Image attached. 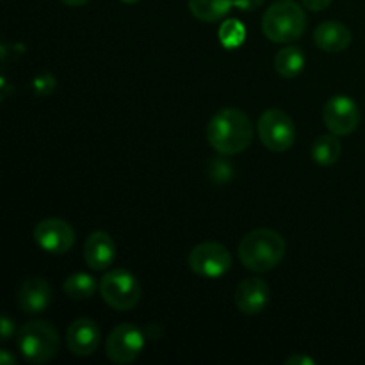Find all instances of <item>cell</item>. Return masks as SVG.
<instances>
[{
  "label": "cell",
  "instance_id": "cell-1",
  "mask_svg": "<svg viewBox=\"0 0 365 365\" xmlns=\"http://www.w3.org/2000/svg\"><path fill=\"white\" fill-rule=\"evenodd\" d=\"M207 139L221 155H235L252 145L253 123L245 110L225 107L210 118L207 125Z\"/></svg>",
  "mask_w": 365,
  "mask_h": 365
},
{
  "label": "cell",
  "instance_id": "cell-2",
  "mask_svg": "<svg viewBox=\"0 0 365 365\" xmlns=\"http://www.w3.org/2000/svg\"><path fill=\"white\" fill-rule=\"evenodd\" d=\"M237 252L246 269L267 273L284 260L287 245L278 232L271 228H257L241 239Z\"/></svg>",
  "mask_w": 365,
  "mask_h": 365
},
{
  "label": "cell",
  "instance_id": "cell-3",
  "mask_svg": "<svg viewBox=\"0 0 365 365\" xmlns=\"http://www.w3.org/2000/svg\"><path fill=\"white\" fill-rule=\"evenodd\" d=\"M307 29L305 11L294 0H277L262 16V32L269 41L287 45L298 41Z\"/></svg>",
  "mask_w": 365,
  "mask_h": 365
},
{
  "label": "cell",
  "instance_id": "cell-4",
  "mask_svg": "<svg viewBox=\"0 0 365 365\" xmlns=\"http://www.w3.org/2000/svg\"><path fill=\"white\" fill-rule=\"evenodd\" d=\"M59 334L46 321L25 323L16 334V346L21 356L31 364L50 362L59 351Z\"/></svg>",
  "mask_w": 365,
  "mask_h": 365
},
{
  "label": "cell",
  "instance_id": "cell-5",
  "mask_svg": "<svg viewBox=\"0 0 365 365\" xmlns=\"http://www.w3.org/2000/svg\"><path fill=\"white\" fill-rule=\"evenodd\" d=\"M100 294L103 302L114 310L127 312L141 302V284L127 269H113L100 280Z\"/></svg>",
  "mask_w": 365,
  "mask_h": 365
},
{
  "label": "cell",
  "instance_id": "cell-6",
  "mask_svg": "<svg viewBox=\"0 0 365 365\" xmlns=\"http://www.w3.org/2000/svg\"><path fill=\"white\" fill-rule=\"evenodd\" d=\"M257 134L267 150L284 153L294 145L296 127L287 113L282 109H267L260 114Z\"/></svg>",
  "mask_w": 365,
  "mask_h": 365
},
{
  "label": "cell",
  "instance_id": "cell-7",
  "mask_svg": "<svg viewBox=\"0 0 365 365\" xmlns=\"http://www.w3.org/2000/svg\"><path fill=\"white\" fill-rule=\"evenodd\" d=\"M189 267L203 278H220L232 267V255L220 242H200L189 253Z\"/></svg>",
  "mask_w": 365,
  "mask_h": 365
},
{
  "label": "cell",
  "instance_id": "cell-8",
  "mask_svg": "<svg viewBox=\"0 0 365 365\" xmlns=\"http://www.w3.org/2000/svg\"><path fill=\"white\" fill-rule=\"evenodd\" d=\"M146 335L141 328L123 323L114 328L106 341V353L110 362L130 364L145 349Z\"/></svg>",
  "mask_w": 365,
  "mask_h": 365
},
{
  "label": "cell",
  "instance_id": "cell-9",
  "mask_svg": "<svg viewBox=\"0 0 365 365\" xmlns=\"http://www.w3.org/2000/svg\"><path fill=\"white\" fill-rule=\"evenodd\" d=\"M323 120L328 132L342 138L356 130L360 123V109L349 96L335 95L324 103Z\"/></svg>",
  "mask_w": 365,
  "mask_h": 365
},
{
  "label": "cell",
  "instance_id": "cell-10",
  "mask_svg": "<svg viewBox=\"0 0 365 365\" xmlns=\"http://www.w3.org/2000/svg\"><path fill=\"white\" fill-rule=\"evenodd\" d=\"M34 241L50 255H63L75 245V230L70 223L59 217H48L36 225Z\"/></svg>",
  "mask_w": 365,
  "mask_h": 365
},
{
  "label": "cell",
  "instance_id": "cell-11",
  "mask_svg": "<svg viewBox=\"0 0 365 365\" xmlns=\"http://www.w3.org/2000/svg\"><path fill=\"white\" fill-rule=\"evenodd\" d=\"M269 285L262 278H246L235 289V307L245 316H257L269 303Z\"/></svg>",
  "mask_w": 365,
  "mask_h": 365
},
{
  "label": "cell",
  "instance_id": "cell-12",
  "mask_svg": "<svg viewBox=\"0 0 365 365\" xmlns=\"http://www.w3.org/2000/svg\"><path fill=\"white\" fill-rule=\"evenodd\" d=\"M100 337V328L95 321L88 317L75 319L66 330L68 349L75 356H89L98 349Z\"/></svg>",
  "mask_w": 365,
  "mask_h": 365
},
{
  "label": "cell",
  "instance_id": "cell-13",
  "mask_svg": "<svg viewBox=\"0 0 365 365\" xmlns=\"http://www.w3.org/2000/svg\"><path fill=\"white\" fill-rule=\"evenodd\" d=\"M16 303L25 314L45 312L52 303V289L48 282L38 277L24 280L16 292Z\"/></svg>",
  "mask_w": 365,
  "mask_h": 365
},
{
  "label": "cell",
  "instance_id": "cell-14",
  "mask_svg": "<svg viewBox=\"0 0 365 365\" xmlns=\"http://www.w3.org/2000/svg\"><path fill=\"white\" fill-rule=\"evenodd\" d=\"M116 259V245L107 232L96 230L86 239L84 260L93 271H106Z\"/></svg>",
  "mask_w": 365,
  "mask_h": 365
},
{
  "label": "cell",
  "instance_id": "cell-15",
  "mask_svg": "<svg viewBox=\"0 0 365 365\" xmlns=\"http://www.w3.org/2000/svg\"><path fill=\"white\" fill-rule=\"evenodd\" d=\"M351 31L346 27L342 21H323L314 31V43L319 46L323 52L339 53L344 52L351 45Z\"/></svg>",
  "mask_w": 365,
  "mask_h": 365
},
{
  "label": "cell",
  "instance_id": "cell-16",
  "mask_svg": "<svg viewBox=\"0 0 365 365\" xmlns=\"http://www.w3.org/2000/svg\"><path fill=\"white\" fill-rule=\"evenodd\" d=\"M305 53L299 46H285L274 56V70L280 77L294 78L305 68Z\"/></svg>",
  "mask_w": 365,
  "mask_h": 365
},
{
  "label": "cell",
  "instance_id": "cell-17",
  "mask_svg": "<svg viewBox=\"0 0 365 365\" xmlns=\"http://www.w3.org/2000/svg\"><path fill=\"white\" fill-rule=\"evenodd\" d=\"M234 7L232 0H189V11L192 16L205 24H216L223 20Z\"/></svg>",
  "mask_w": 365,
  "mask_h": 365
},
{
  "label": "cell",
  "instance_id": "cell-18",
  "mask_svg": "<svg viewBox=\"0 0 365 365\" xmlns=\"http://www.w3.org/2000/svg\"><path fill=\"white\" fill-rule=\"evenodd\" d=\"M341 153L342 145L341 141H339V135L331 134V132L327 135H319L312 145L314 163L319 164V166L323 168L334 166L339 160V157H341Z\"/></svg>",
  "mask_w": 365,
  "mask_h": 365
},
{
  "label": "cell",
  "instance_id": "cell-19",
  "mask_svg": "<svg viewBox=\"0 0 365 365\" xmlns=\"http://www.w3.org/2000/svg\"><path fill=\"white\" fill-rule=\"evenodd\" d=\"M63 289L71 299H78L81 302V299L91 298L96 292V289H98V284H96V280L91 274L75 273L64 280Z\"/></svg>",
  "mask_w": 365,
  "mask_h": 365
},
{
  "label": "cell",
  "instance_id": "cell-20",
  "mask_svg": "<svg viewBox=\"0 0 365 365\" xmlns=\"http://www.w3.org/2000/svg\"><path fill=\"white\" fill-rule=\"evenodd\" d=\"M220 38L225 46H237L245 41V27L237 20H228L221 25Z\"/></svg>",
  "mask_w": 365,
  "mask_h": 365
},
{
  "label": "cell",
  "instance_id": "cell-21",
  "mask_svg": "<svg viewBox=\"0 0 365 365\" xmlns=\"http://www.w3.org/2000/svg\"><path fill=\"white\" fill-rule=\"evenodd\" d=\"M210 178H212V182H217V184L230 182L232 164L223 163V160H214L212 168H210Z\"/></svg>",
  "mask_w": 365,
  "mask_h": 365
},
{
  "label": "cell",
  "instance_id": "cell-22",
  "mask_svg": "<svg viewBox=\"0 0 365 365\" xmlns=\"http://www.w3.org/2000/svg\"><path fill=\"white\" fill-rule=\"evenodd\" d=\"M232 2H234V7H237L239 11L250 13V11H255L259 7H262L266 0H232Z\"/></svg>",
  "mask_w": 365,
  "mask_h": 365
},
{
  "label": "cell",
  "instance_id": "cell-23",
  "mask_svg": "<svg viewBox=\"0 0 365 365\" xmlns=\"http://www.w3.org/2000/svg\"><path fill=\"white\" fill-rule=\"evenodd\" d=\"M303 6L310 11H323L331 4V0H302Z\"/></svg>",
  "mask_w": 365,
  "mask_h": 365
},
{
  "label": "cell",
  "instance_id": "cell-24",
  "mask_svg": "<svg viewBox=\"0 0 365 365\" xmlns=\"http://www.w3.org/2000/svg\"><path fill=\"white\" fill-rule=\"evenodd\" d=\"M285 365H316V360L305 355H294L285 360Z\"/></svg>",
  "mask_w": 365,
  "mask_h": 365
},
{
  "label": "cell",
  "instance_id": "cell-25",
  "mask_svg": "<svg viewBox=\"0 0 365 365\" xmlns=\"http://www.w3.org/2000/svg\"><path fill=\"white\" fill-rule=\"evenodd\" d=\"M143 331H145L146 337L153 339V341H155V339H160V335H163V328H160L157 323H148L145 328H143Z\"/></svg>",
  "mask_w": 365,
  "mask_h": 365
},
{
  "label": "cell",
  "instance_id": "cell-26",
  "mask_svg": "<svg viewBox=\"0 0 365 365\" xmlns=\"http://www.w3.org/2000/svg\"><path fill=\"white\" fill-rule=\"evenodd\" d=\"M14 334V324L13 321L7 316L2 317V341H9Z\"/></svg>",
  "mask_w": 365,
  "mask_h": 365
},
{
  "label": "cell",
  "instance_id": "cell-27",
  "mask_svg": "<svg viewBox=\"0 0 365 365\" xmlns=\"http://www.w3.org/2000/svg\"><path fill=\"white\" fill-rule=\"evenodd\" d=\"M0 364H2V365H14V364H16V359H14L13 355H9V351H7V349H2V351H0Z\"/></svg>",
  "mask_w": 365,
  "mask_h": 365
},
{
  "label": "cell",
  "instance_id": "cell-28",
  "mask_svg": "<svg viewBox=\"0 0 365 365\" xmlns=\"http://www.w3.org/2000/svg\"><path fill=\"white\" fill-rule=\"evenodd\" d=\"M59 2L66 4V6H73V7H78V6H84V4H88L89 0H59Z\"/></svg>",
  "mask_w": 365,
  "mask_h": 365
},
{
  "label": "cell",
  "instance_id": "cell-29",
  "mask_svg": "<svg viewBox=\"0 0 365 365\" xmlns=\"http://www.w3.org/2000/svg\"><path fill=\"white\" fill-rule=\"evenodd\" d=\"M121 2H125V4H138V2H141V0H121Z\"/></svg>",
  "mask_w": 365,
  "mask_h": 365
}]
</instances>
